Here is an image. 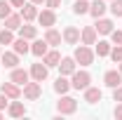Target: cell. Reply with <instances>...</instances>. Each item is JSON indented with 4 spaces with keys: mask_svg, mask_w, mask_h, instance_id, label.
<instances>
[{
    "mask_svg": "<svg viewBox=\"0 0 122 120\" xmlns=\"http://www.w3.org/2000/svg\"><path fill=\"white\" fill-rule=\"evenodd\" d=\"M73 59H75L80 66H89L92 61H94V52L89 49V45H80L75 49V54H73Z\"/></svg>",
    "mask_w": 122,
    "mask_h": 120,
    "instance_id": "1",
    "label": "cell"
},
{
    "mask_svg": "<svg viewBox=\"0 0 122 120\" xmlns=\"http://www.w3.org/2000/svg\"><path fill=\"white\" fill-rule=\"evenodd\" d=\"M92 82V75L87 73V71H75L73 73V82H71V87L73 90H87Z\"/></svg>",
    "mask_w": 122,
    "mask_h": 120,
    "instance_id": "2",
    "label": "cell"
},
{
    "mask_svg": "<svg viewBox=\"0 0 122 120\" xmlns=\"http://www.w3.org/2000/svg\"><path fill=\"white\" fill-rule=\"evenodd\" d=\"M56 111H59L61 115H71V113L77 111V101L73 99V97H63L59 104H56Z\"/></svg>",
    "mask_w": 122,
    "mask_h": 120,
    "instance_id": "3",
    "label": "cell"
},
{
    "mask_svg": "<svg viewBox=\"0 0 122 120\" xmlns=\"http://www.w3.org/2000/svg\"><path fill=\"white\" fill-rule=\"evenodd\" d=\"M38 21L42 24V26H47V28H52L54 24H56V14H54V10H42V12H38Z\"/></svg>",
    "mask_w": 122,
    "mask_h": 120,
    "instance_id": "4",
    "label": "cell"
},
{
    "mask_svg": "<svg viewBox=\"0 0 122 120\" xmlns=\"http://www.w3.org/2000/svg\"><path fill=\"white\" fill-rule=\"evenodd\" d=\"M40 94H42V87H40V82H38V80H35V82H26V85H24V97H26V99L33 101V99H38Z\"/></svg>",
    "mask_w": 122,
    "mask_h": 120,
    "instance_id": "5",
    "label": "cell"
},
{
    "mask_svg": "<svg viewBox=\"0 0 122 120\" xmlns=\"http://www.w3.org/2000/svg\"><path fill=\"white\" fill-rule=\"evenodd\" d=\"M0 92H2L7 99H19V97H21V90H19V85H16V82H12V80H10V82H2Z\"/></svg>",
    "mask_w": 122,
    "mask_h": 120,
    "instance_id": "6",
    "label": "cell"
},
{
    "mask_svg": "<svg viewBox=\"0 0 122 120\" xmlns=\"http://www.w3.org/2000/svg\"><path fill=\"white\" fill-rule=\"evenodd\" d=\"M30 75H33V80L42 82L47 78V64L45 61H42V64H33V66H30Z\"/></svg>",
    "mask_w": 122,
    "mask_h": 120,
    "instance_id": "7",
    "label": "cell"
},
{
    "mask_svg": "<svg viewBox=\"0 0 122 120\" xmlns=\"http://www.w3.org/2000/svg\"><path fill=\"white\" fill-rule=\"evenodd\" d=\"M103 82H106L108 87H120V82H122V73L120 71H108L106 75H103Z\"/></svg>",
    "mask_w": 122,
    "mask_h": 120,
    "instance_id": "8",
    "label": "cell"
},
{
    "mask_svg": "<svg viewBox=\"0 0 122 120\" xmlns=\"http://www.w3.org/2000/svg\"><path fill=\"white\" fill-rule=\"evenodd\" d=\"M80 38H82V45H96V28H94V26L82 28Z\"/></svg>",
    "mask_w": 122,
    "mask_h": 120,
    "instance_id": "9",
    "label": "cell"
},
{
    "mask_svg": "<svg viewBox=\"0 0 122 120\" xmlns=\"http://www.w3.org/2000/svg\"><path fill=\"white\" fill-rule=\"evenodd\" d=\"M59 68H61V75H73L75 73V59L66 57V59L59 61Z\"/></svg>",
    "mask_w": 122,
    "mask_h": 120,
    "instance_id": "10",
    "label": "cell"
},
{
    "mask_svg": "<svg viewBox=\"0 0 122 120\" xmlns=\"http://www.w3.org/2000/svg\"><path fill=\"white\" fill-rule=\"evenodd\" d=\"M89 14L94 16V19L103 16V14H106V2H103V0H94V2L89 5Z\"/></svg>",
    "mask_w": 122,
    "mask_h": 120,
    "instance_id": "11",
    "label": "cell"
},
{
    "mask_svg": "<svg viewBox=\"0 0 122 120\" xmlns=\"http://www.w3.org/2000/svg\"><path fill=\"white\" fill-rule=\"evenodd\" d=\"M96 33H101V35H110V31H113V21L110 19H101L99 16V21H96Z\"/></svg>",
    "mask_w": 122,
    "mask_h": 120,
    "instance_id": "12",
    "label": "cell"
},
{
    "mask_svg": "<svg viewBox=\"0 0 122 120\" xmlns=\"http://www.w3.org/2000/svg\"><path fill=\"white\" fill-rule=\"evenodd\" d=\"M101 97H103V94H101L99 87H87V90H85V101H87V104H96V101H101Z\"/></svg>",
    "mask_w": 122,
    "mask_h": 120,
    "instance_id": "13",
    "label": "cell"
},
{
    "mask_svg": "<svg viewBox=\"0 0 122 120\" xmlns=\"http://www.w3.org/2000/svg\"><path fill=\"white\" fill-rule=\"evenodd\" d=\"M35 16H38V7H35L33 2H28V5L21 7V19H24V21H33Z\"/></svg>",
    "mask_w": 122,
    "mask_h": 120,
    "instance_id": "14",
    "label": "cell"
},
{
    "mask_svg": "<svg viewBox=\"0 0 122 120\" xmlns=\"http://www.w3.org/2000/svg\"><path fill=\"white\" fill-rule=\"evenodd\" d=\"M63 40H66L68 45H75L77 40H80V31H77L75 26H68V28L63 31Z\"/></svg>",
    "mask_w": 122,
    "mask_h": 120,
    "instance_id": "15",
    "label": "cell"
},
{
    "mask_svg": "<svg viewBox=\"0 0 122 120\" xmlns=\"http://www.w3.org/2000/svg\"><path fill=\"white\" fill-rule=\"evenodd\" d=\"M12 82H16V85H26L28 82V73L24 71V68H12V78H10Z\"/></svg>",
    "mask_w": 122,
    "mask_h": 120,
    "instance_id": "16",
    "label": "cell"
},
{
    "mask_svg": "<svg viewBox=\"0 0 122 120\" xmlns=\"http://www.w3.org/2000/svg\"><path fill=\"white\" fill-rule=\"evenodd\" d=\"M7 113H10L12 118H21V115L26 113V106L21 104V101H12V104L7 106Z\"/></svg>",
    "mask_w": 122,
    "mask_h": 120,
    "instance_id": "17",
    "label": "cell"
},
{
    "mask_svg": "<svg viewBox=\"0 0 122 120\" xmlns=\"http://www.w3.org/2000/svg\"><path fill=\"white\" fill-rule=\"evenodd\" d=\"M21 14H10L7 19H5V28H10V31H19L21 28Z\"/></svg>",
    "mask_w": 122,
    "mask_h": 120,
    "instance_id": "18",
    "label": "cell"
},
{
    "mask_svg": "<svg viewBox=\"0 0 122 120\" xmlns=\"http://www.w3.org/2000/svg\"><path fill=\"white\" fill-rule=\"evenodd\" d=\"M30 52L35 54V57H45L47 54V40L42 38V40H35L33 45H30Z\"/></svg>",
    "mask_w": 122,
    "mask_h": 120,
    "instance_id": "19",
    "label": "cell"
},
{
    "mask_svg": "<svg viewBox=\"0 0 122 120\" xmlns=\"http://www.w3.org/2000/svg\"><path fill=\"white\" fill-rule=\"evenodd\" d=\"M12 47H14L16 54H26V52H30V45H28L26 38H16L14 43H12Z\"/></svg>",
    "mask_w": 122,
    "mask_h": 120,
    "instance_id": "20",
    "label": "cell"
},
{
    "mask_svg": "<svg viewBox=\"0 0 122 120\" xmlns=\"http://www.w3.org/2000/svg\"><path fill=\"white\" fill-rule=\"evenodd\" d=\"M45 64H47V68H52V66H59V61H61V54L56 52V49H52V52H47L45 57Z\"/></svg>",
    "mask_w": 122,
    "mask_h": 120,
    "instance_id": "21",
    "label": "cell"
},
{
    "mask_svg": "<svg viewBox=\"0 0 122 120\" xmlns=\"http://www.w3.org/2000/svg\"><path fill=\"white\" fill-rule=\"evenodd\" d=\"M2 64H5L7 68H16V64H19V54H16V52H5V54H2Z\"/></svg>",
    "mask_w": 122,
    "mask_h": 120,
    "instance_id": "22",
    "label": "cell"
},
{
    "mask_svg": "<svg viewBox=\"0 0 122 120\" xmlns=\"http://www.w3.org/2000/svg\"><path fill=\"white\" fill-rule=\"evenodd\" d=\"M68 90H71V82L66 80V75H59V78H56V82H54V92H59V94H66Z\"/></svg>",
    "mask_w": 122,
    "mask_h": 120,
    "instance_id": "23",
    "label": "cell"
},
{
    "mask_svg": "<svg viewBox=\"0 0 122 120\" xmlns=\"http://www.w3.org/2000/svg\"><path fill=\"white\" fill-rule=\"evenodd\" d=\"M45 40H47V45H61V33L54 31V28H47Z\"/></svg>",
    "mask_w": 122,
    "mask_h": 120,
    "instance_id": "24",
    "label": "cell"
},
{
    "mask_svg": "<svg viewBox=\"0 0 122 120\" xmlns=\"http://www.w3.org/2000/svg\"><path fill=\"white\" fill-rule=\"evenodd\" d=\"M19 33H21V38H26V40H33V38L38 35V28L26 24V26H21V28H19Z\"/></svg>",
    "mask_w": 122,
    "mask_h": 120,
    "instance_id": "25",
    "label": "cell"
},
{
    "mask_svg": "<svg viewBox=\"0 0 122 120\" xmlns=\"http://www.w3.org/2000/svg\"><path fill=\"white\" fill-rule=\"evenodd\" d=\"M12 43H14L12 31H10V28H2V31H0V45H12Z\"/></svg>",
    "mask_w": 122,
    "mask_h": 120,
    "instance_id": "26",
    "label": "cell"
},
{
    "mask_svg": "<svg viewBox=\"0 0 122 120\" xmlns=\"http://www.w3.org/2000/svg\"><path fill=\"white\" fill-rule=\"evenodd\" d=\"M73 12H75V14H87V12H89V2H87V0H77L75 5H73Z\"/></svg>",
    "mask_w": 122,
    "mask_h": 120,
    "instance_id": "27",
    "label": "cell"
},
{
    "mask_svg": "<svg viewBox=\"0 0 122 120\" xmlns=\"http://www.w3.org/2000/svg\"><path fill=\"white\" fill-rule=\"evenodd\" d=\"M96 54H99V57H108V54H110V43L99 40V45H96Z\"/></svg>",
    "mask_w": 122,
    "mask_h": 120,
    "instance_id": "28",
    "label": "cell"
},
{
    "mask_svg": "<svg viewBox=\"0 0 122 120\" xmlns=\"http://www.w3.org/2000/svg\"><path fill=\"white\" fill-rule=\"evenodd\" d=\"M110 59L115 61V64H120V61H122V45L110 47Z\"/></svg>",
    "mask_w": 122,
    "mask_h": 120,
    "instance_id": "29",
    "label": "cell"
},
{
    "mask_svg": "<svg viewBox=\"0 0 122 120\" xmlns=\"http://www.w3.org/2000/svg\"><path fill=\"white\" fill-rule=\"evenodd\" d=\"M10 14H12V12H10V2L0 0V19H7Z\"/></svg>",
    "mask_w": 122,
    "mask_h": 120,
    "instance_id": "30",
    "label": "cell"
},
{
    "mask_svg": "<svg viewBox=\"0 0 122 120\" xmlns=\"http://www.w3.org/2000/svg\"><path fill=\"white\" fill-rule=\"evenodd\" d=\"M110 12L115 16H122V0H113V5H110Z\"/></svg>",
    "mask_w": 122,
    "mask_h": 120,
    "instance_id": "31",
    "label": "cell"
},
{
    "mask_svg": "<svg viewBox=\"0 0 122 120\" xmlns=\"http://www.w3.org/2000/svg\"><path fill=\"white\" fill-rule=\"evenodd\" d=\"M110 40H113V43H115V45H122V31H110Z\"/></svg>",
    "mask_w": 122,
    "mask_h": 120,
    "instance_id": "32",
    "label": "cell"
},
{
    "mask_svg": "<svg viewBox=\"0 0 122 120\" xmlns=\"http://www.w3.org/2000/svg\"><path fill=\"white\" fill-rule=\"evenodd\" d=\"M45 2H47V7H49V10H56V7L61 5V0H45Z\"/></svg>",
    "mask_w": 122,
    "mask_h": 120,
    "instance_id": "33",
    "label": "cell"
},
{
    "mask_svg": "<svg viewBox=\"0 0 122 120\" xmlns=\"http://www.w3.org/2000/svg\"><path fill=\"white\" fill-rule=\"evenodd\" d=\"M7 106H10V101H7V97H5V94L0 92V111H2V108H7Z\"/></svg>",
    "mask_w": 122,
    "mask_h": 120,
    "instance_id": "34",
    "label": "cell"
},
{
    "mask_svg": "<svg viewBox=\"0 0 122 120\" xmlns=\"http://www.w3.org/2000/svg\"><path fill=\"white\" fill-rule=\"evenodd\" d=\"M113 99H115V101H122V87H115V92H113Z\"/></svg>",
    "mask_w": 122,
    "mask_h": 120,
    "instance_id": "35",
    "label": "cell"
},
{
    "mask_svg": "<svg viewBox=\"0 0 122 120\" xmlns=\"http://www.w3.org/2000/svg\"><path fill=\"white\" fill-rule=\"evenodd\" d=\"M115 118H117V120H122V101L115 106Z\"/></svg>",
    "mask_w": 122,
    "mask_h": 120,
    "instance_id": "36",
    "label": "cell"
},
{
    "mask_svg": "<svg viewBox=\"0 0 122 120\" xmlns=\"http://www.w3.org/2000/svg\"><path fill=\"white\" fill-rule=\"evenodd\" d=\"M10 5H14V7H24L26 2H24V0H10Z\"/></svg>",
    "mask_w": 122,
    "mask_h": 120,
    "instance_id": "37",
    "label": "cell"
},
{
    "mask_svg": "<svg viewBox=\"0 0 122 120\" xmlns=\"http://www.w3.org/2000/svg\"><path fill=\"white\" fill-rule=\"evenodd\" d=\"M30 2H33V5H40V2H42V0H30Z\"/></svg>",
    "mask_w": 122,
    "mask_h": 120,
    "instance_id": "38",
    "label": "cell"
},
{
    "mask_svg": "<svg viewBox=\"0 0 122 120\" xmlns=\"http://www.w3.org/2000/svg\"><path fill=\"white\" fill-rule=\"evenodd\" d=\"M120 73H122V61H120Z\"/></svg>",
    "mask_w": 122,
    "mask_h": 120,
    "instance_id": "39",
    "label": "cell"
},
{
    "mask_svg": "<svg viewBox=\"0 0 122 120\" xmlns=\"http://www.w3.org/2000/svg\"><path fill=\"white\" fill-rule=\"evenodd\" d=\"M0 120H2V113H0Z\"/></svg>",
    "mask_w": 122,
    "mask_h": 120,
    "instance_id": "40",
    "label": "cell"
},
{
    "mask_svg": "<svg viewBox=\"0 0 122 120\" xmlns=\"http://www.w3.org/2000/svg\"><path fill=\"white\" fill-rule=\"evenodd\" d=\"M0 54H2V52H0Z\"/></svg>",
    "mask_w": 122,
    "mask_h": 120,
    "instance_id": "41",
    "label": "cell"
}]
</instances>
